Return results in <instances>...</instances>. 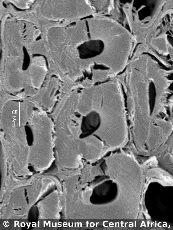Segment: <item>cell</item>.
Returning <instances> with one entry per match:
<instances>
[{"label":"cell","mask_w":173,"mask_h":230,"mask_svg":"<svg viewBox=\"0 0 173 230\" xmlns=\"http://www.w3.org/2000/svg\"><path fill=\"white\" fill-rule=\"evenodd\" d=\"M101 123V118L100 115L96 112H92L84 117L83 128L88 134H90L98 129Z\"/></svg>","instance_id":"obj_1"},{"label":"cell","mask_w":173,"mask_h":230,"mask_svg":"<svg viewBox=\"0 0 173 230\" xmlns=\"http://www.w3.org/2000/svg\"><path fill=\"white\" fill-rule=\"evenodd\" d=\"M4 225L5 226H8V225H9V223L7 222H6L4 223Z\"/></svg>","instance_id":"obj_2"}]
</instances>
